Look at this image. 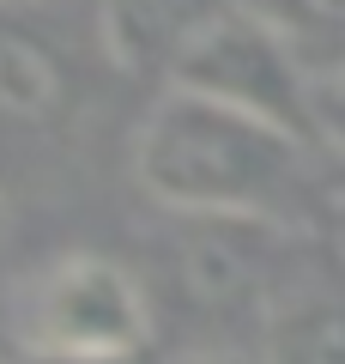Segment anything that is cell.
<instances>
[{"label": "cell", "mask_w": 345, "mask_h": 364, "mask_svg": "<svg viewBox=\"0 0 345 364\" xmlns=\"http://www.w3.org/2000/svg\"><path fill=\"white\" fill-rule=\"evenodd\" d=\"M103 61H121L103 6L79 25L61 0H0V182L55 164L91 128Z\"/></svg>", "instance_id": "obj_2"}, {"label": "cell", "mask_w": 345, "mask_h": 364, "mask_svg": "<svg viewBox=\"0 0 345 364\" xmlns=\"http://www.w3.org/2000/svg\"><path fill=\"white\" fill-rule=\"evenodd\" d=\"M6 334L13 352L37 358H140L158 334V316L140 267L103 249H67L13 286Z\"/></svg>", "instance_id": "obj_3"}, {"label": "cell", "mask_w": 345, "mask_h": 364, "mask_svg": "<svg viewBox=\"0 0 345 364\" xmlns=\"http://www.w3.org/2000/svg\"><path fill=\"white\" fill-rule=\"evenodd\" d=\"M261 364H345V249L291 243L261 316Z\"/></svg>", "instance_id": "obj_6"}, {"label": "cell", "mask_w": 345, "mask_h": 364, "mask_svg": "<svg viewBox=\"0 0 345 364\" xmlns=\"http://www.w3.org/2000/svg\"><path fill=\"white\" fill-rule=\"evenodd\" d=\"M170 85L200 91V97L230 104V109H248V116L309 140V67L297 55V37L261 0H230L176 55Z\"/></svg>", "instance_id": "obj_5"}, {"label": "cell", "mask_w": 345, "mask_h": 364, "mask_svg": "<svg viewBox=\"0 0 345 364\" xmlns=\"http://www.w3.org/2000/svg\"><path fill=\"white\" fill-rule=\"evenodd\" d=\"M170 364H261V352H236V346H200V352H182Z\"/></svg>", "instance_id": "obj_10"}, {"label": "cell", "mask_w": 345, "mask_h": 364, "mask_svg": "<svg viewBox=\"0 0 345 364\" xmlns=\"http://www.w3.org/2000/svg\"><path fill=\"white\" fill-rule=\"evenodd\" d=\"M309 140L345 152V55L309 67Z\"/></svg>", "instance_id": "obj_8"}, {"label": "cell", "mask_w": 345, "mask_h": 364, "mask_svg": "<svg viewBox=\"0 0 345 364\" xmlns=\"http://www.w3.org/2000/svg\"><path fill=\"white\" fill-rule=\"evenodd\" d=\"M273 18L297 37V25L309 31H345V0H261Z\"/></svg>", "instance_id": "obj_9"}, {"label": "cell", "mask_w": 345, "mask_h": 364, "mask_svg": "<svg viewBox=\"0 0 345 364\" xmlns=\"http://www.w3.org/2000/svg\"><path fill=\"white\" fill-rule=\"evenodd\" d=\"M121 67H176V55L224 13L230 0H97Z\"/></svg>", "instance_id": "obj_7"}, {"label": "cell", "mask_w": 345, "mask_h": 364, "mask_svg": "<svg viewBox=\"0 0 345 364\" xmlns=\"http://www.w3.org/2000/svg\"><path fill=\"white\" fill-rule=\"evenodd\" d=\"M133 182L182 219L279 225L303 195V134L170 85L133 128Z\"/></svg>", "instance_id": "obj_1"}, {"label": "cell", "mask_w": 345, "mask_h": 364, "mask_svg": "<svg viewBox=\"0 0 345 364\" xmlns=\"http://www.w3.org/2000/svg\"><path fill=\"white\" fill-rule=\"evenodd\" d=\"M6 364H140V358H37V352H6Z\"/></svg>", "instance_id": "obj_11"}, {"label": "cell", "mask_w": 345, "mask_h": 364, "mask_svg": "<svg viewBox=\"0 0 345 364\" xmlns=\"http://www.w3.org/2000/svg\"><path fill=\"white\" fill-rule=\"evenodd\" d=\"M333 243H339V249H345V219H339V237H333Z\"/></svg>", "instance_id": "obj_12"}, {"label": "cell", "mask_w": 345, "mask_h": 364, "mask_svg": "<svg viewBox=\"0 0 345 364\" xmlns=\"http://www.w3.org/2000/svg\"><path fill=\"white\" fill-rule=\"evenodd\" d=\"M291 255V237L279 225L255 219H182L152 237L140 279L152 316H182L188 328H255L267 316V298L279 286V267Z\"/></svg>", "instance_id": "obj_4"}]
</instances>
